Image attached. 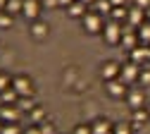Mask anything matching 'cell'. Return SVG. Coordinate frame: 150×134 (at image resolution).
<instances>
[{
  "mask_svg": "<svg viewBox=\"0 0 150 134\" xmlns=\"http://www.w3.org/2000/svg\"><path fill=\"white\" fill-rule=\"evenodd\" d=\"M81 19H83V29H86L88 34H98V31L103 29V14H98L96 10H88Z\"/></svg>",
  "mask_w": 150,
  "mask_h": 134,
  "instance_id": "6da1fadb",
  "label": "cell"
},
{
  "mask_svg": "<svg viewBox=\"0 0 150 134\" xmlns=\"http://www.w3.org/2000/svg\"><path fill=\"white\" fill-rule=\"evenodd\" d=\"M138 74H141V67H138V62H126V65H122V72H119V79L126 84V86H131L136 79H138Z\"/></svg>",
  "mask_w": 150,
  "mask_h": 134,
  "instance_id": "7a4b0ae2",
  "label": "cell"
},
{
  "mask_svg": "<svg viewBox=\"0 0 150 134\" xmlns=\"http://www.w3.org/2000/svg\"><path fill=\"white\" fill-rule=\"evenodd\" d=\"M124 36V24L122 22H115L112 19L110 24H105V41L107 43H119Z\"/></svg>",
  "mask_w": 150,
  "mask_h": 134,
  "instance_id": "3957f363",
  "label": "cell"
},
{
  "mask_svg": "<svg viewBox=\"0 0 150 134\" xmlns=\"http://www.w3.org/2000/svg\"><path fill=\"white\" fill-rule=\"evenodd\" d=\"M22 14L29 19V22H36V19H38V14H41V3H38V0H24Z\"/></svg>",
  "mask_w": 150,
  "mask_h": 134,
  "instance_id": "277c9868",
  "label": "cell"
},
{
  "mask_svg": "<svg viewBox=\"0 0 150 134\" xmlns=\"http://www.w3.org/2000/svg\"><path fill=\"white\" fill-rule=\"evenodd\" d=\"M12 86H14V91L19 93V96H31V93H33L29 77H14V79H12Z\"/></svg>",
  "mask_w": 150,
  "mask_h": 134,
  "instance_id": "5b68a950",
  "label": "cell"
},
{
  "mask_svg": "<svg viewBox=\"0 0 150 134\" xmlns=\"http://www.w3.org/2000/svg\"><path fill=\"white\" fill-rule=\"evenodd\" d=\"M143 17H145V10L143 7H138V5H134L129 10V17H126V22L134 27V29H138L141 24H143Z\"/></svg>",
  "mask_w": 150,
  "mask_h": 134,
  "instance_id": "8992f818",
  "label": "cell"
},
{
  "mask_svg": "<svg viewBox=\"0 0 150 134\" xmlns=\"http://www.w3.org/2000/svg\"><path fill=\"white\" fill-rule=\"evenodd\" d=\"M19 108H17V105H3V108H0V118H3V122H17V120H19Z\"/></svg>",
  "mask_w": 150,
  "mask_h": 134,
  "instance_id": "52a82bcc",
  "label": "cell"
},
{
  "mask_svg": "<svg viewBox=\"0 0 150 134\" xmlns=\"http://www.w3.org/2000/svg\"><path fill=\"white\" fill-rule=\"evenodd\" d=\"M131 60L134 62H143V60H150V48H148V43H138L134 50H131Z\"/></svg>",
  "mask_w": 150,
  "mask_h": 134,
  "instance_id": "ba28073f",
  "label": "cell"
},
{
  "mask_svg": "<svg viewBox=\"0 0 150 134\" xmlns=\"http://www.w3.org/2000/svg\"><path fill=\"white\" fill-rule=\"evenodd\" d=\"M119 43H122V48H124V50H129V53H131V50H134L141 41H138V34H136V31H124V36H122V41H119Z\"/></svg>",
  "mask_w": 150,
  "mask_h": 134,
  "instance_id": "9c48e42d",
  "label": "cell"
},
{
  "mask_svg": "<svg viewBox=\"0 0 150 134\" xmlns=\"http://www.w3.org/2000/svg\"><path fill=\"white\" fill-rule=\"evenodd\" d=\"M119 72H122V65H119V62H105V65H103V79H105V82L117 79Z\"/></svg>",
  "mask_w": 150,
  "mask_h": 134,
  "instance_id": "30bf717a",
  "label": "cell"
},
{
  "mask_svg": "<svg viewBox=\"0 0 150 134\" xmlns=\"http://www.w3.org/2000/svg\"><path fill=\"white\" fill-rule=\"evenodd\" d=\"M107 91H110V96L119 98V96H124V93H126V84L119 79V77H117V79H110V82H107Z\"/></svg>",
  "mask_w": 150,
  "mask_h": 134,
  "instance_id": "8fae6325",
  "label": "cell"
},
{
  "mask_svg": "<svg viewBox=\"0 0 150 134\" xmlns=\"http://www.w3.org/2000/svg\"><path fill=\"white\" fill-rule=\"evenodd\" d=\"M126 101H129V105L131 108H143V91L141 89H131L129 93H126Z\"/></svg>",
  "mask_w": 150,
  "mask_h": 134,
  "instance_id": "7c38bea8",
  "label": "cell"
},
{
  "mask_svg": "<svg viewBox=\"0 0 150 134\" xmlns=\"http://www.w3.org/2000/svg\"><path fill=\"white\" fill-rule=\"evenodd\" d=\"M91 10H96L98 14H112L115 5H112V0H96V3L91 5Z\"/></svg>",
  "mask_w": 150,
  "mask_h": 134,
  "instance_id": "4fadbf2b",
  "label": "cell"
},
{
  "mask_svg": "<svg viewBox=\"0 0 150 134\" xmlns=\"http://www.w3.org/2000/svg\"><path fill=\"white\" fill-rule=\"evenodd\" d=\"M0 98H3V103H12V105H14L17 101H19V93H17V91H14V86L10 84L5 91H0Z\"/></svg>",
  "mask_w": 150,
  "mask_h": 134,
  "instance_id": "5bb4252c",
  "label": "cell"
},
{
  "mask_svg": "<svg viewBox=\"0 0 150 134\" xmlns=\"http://www.w3.org/2000/svg\"><path fill=\"white\" fill-rule=\"evenodd\" d=\"M67 12H69L71 17H83L88 10H86V3H81V0H74V3L67 7Z\"/></svg>",
  "mask_w": 150,
  "mask_h": 134,
  "instance_id": "9a60e30c",
  "label": "cell"
},
{
  "mask_svg": "<svg viewBox=\"0 0 150 134\" xmlns=\"http://www.w3.org/2000/svg\"><path fill=\"white\" fill-rule=\"evenodd\" d=\"M91 127H93V134H112V129H115L107 120H98V122H93Z\"/></svg>",
  "mask_w": 150,
  "mask_h": 134,
  "instance_id": "2e32d148",
  "label": "cell"
},
{
  "mask_svg": "<svg viewBox=\"0 0 150 134\" xmlns=\"http://www.w3.org/2000/svg\"><path fill=\"white\" fill-rule=\"evenodd\" d=\"M31 34H33L36 38H43V36H48V24H45V22H41V19H36V22L31 24Z\"/></svg>",
  "mask_w": 150,
  "mask_h": 134,
  "instance_id": "e0dca14e",
  "label": "cell"
},
{
  "mask_svg": "<svg viewBox=\"0 0 150 134\" xmlns=\"http://www.w3.org/2000/svg\"><path fill=\"white\" fill-rule=\"evenodd\" d=\"M150 120V113L145 108H136L134 110V127H141V122H148Z\"/></svg>",
  "mask_w": 150,
  "mask_h": 134,
  "instance_id": "ac0fdd59",
  "label": "cell"
},
{
  "mask_svg": "<svg viewBox=\"0 0 150 134\" xmlns=\"http://www.w3.org/2000/svg\"><path fill=\"white\" fill-rule=\"evenodd\" d=\"M138 41L141 43H150V22H143L138 27Z\"/></svg>",
  "mask_w": 150,
  "mask_h": 134,
  "instance_id": "d6986e66",
  "label": "cell"
},
{
  "mask_svg": "<svg viewBox=\"0 0 150 134\" xmlns=\"http://www.w3.org/2000/svg\"><path fill=\"white\" fill-rule=\"evenodd\" d=\"M126 17H129V10L124 5H119V7L112 10V19H115V22H126Z\"/></svg>",
  "mask_w": 150,
  "mask_h": 134,
  "instance_id": "ffe728a7",
  "label": "cell"
},
{
  "mask_svg": "<svg viewBox=\"0 0 150 134\" xmlns=\"http://www.w3.org/2000/svg\"><path fill=\"white\" fill-rule=\"evenodd\" d=\"M22 5H24V0H7L5 12H10V14H17V12H22Z\"/></svg>",
  "mask_w": 150,
  "mask_h": 134,
  "instance_id": "44dd1931",
  "label": "cell"
},
{
  "mask_svg": "<svg viewBox=\"0 0 150 134\" xmlns=\"http://www.w3.org/2000/svg\"><path fill=\"white\" fill-rule=\"evenodd\" d=\"M17 108H19V110H33L36 105H33V101L29 98V96H19V101H17Z\"/></svg>",
  "mask_w": 150,
  "mask_h": 134,
  "instance_id": "7402d4cb",
  "label": "cell"
},
{
  "mask_svg": "<svg viewBox=\"0 0 150 134\" xmlns=\"http://www.w3.org/2000/svg\"><path fill=\"white\" fill-rule=\"evenodd\" d=\"M112 134H134V125H117Z\"/></svg>",
  "mask_w": 150,
  "mask_h": 134,
  "instance_id": "603a6c76",
  "label": "cell"
},
{
  "mask_svg": "<svg viewBox=\"0 0 150 134\" xmlns=\"http://www.w3.org/2000/svg\"><path fill=\"white\" fill-rule=\"evenodd\" d=\"M12 17H14V14L0 10V27H10V24H12Z\"/></svg>",
  "mask_w": 150,
  "mask_h": 134,
  "instance_id": "cb8c5ba5",
  "label": "cell"
},
{
  "mask_svg": "<svg viewBox=\"0 0 150 134\" xmlns=\"http://www.w3.org/2000/svg\"><path fill=\"white\" fill-rule=\"evenodd\" d=\"M138 82L143 84V86H150V70H141V74H138Z\"/></svg>",
  "mask_w": 150,
  "mask_h": 134,
  "instance_id": "d4e9b609",
  "label": "cell"
},
{
  "mask_svg": "<svg viewBox=\"0 0 150 134\" xmlns=\"http://www.w3.org/2000/svg\"><path fill=\"white\" fill-rule=\"evenodd\" d=\"M0 134H19V127H17L14 122H5V127H3Z\"/></svg>",
  "mask_w": 150,
  "mask_h": 134,
  "instance_id": "484cf974",
  "label": "cell"
},
{
  "mask_svg": "<svg viewBox=\"0 0 150 134\" xmlns=\"http://www.w3.org/2000/svg\"><path fill=\"white\" fill-rule=\"evenodd\" d=\"M31 120H33V122H41V120H43V108H33V110H31Z\"/></svg>",
  "mask_w": 150,
  "mask_h": 134,
  "instance_id": "4316f807",
  "label": "cell"
},
{
  "mask_svg": "<svg viewBox=\"0 0 150 134\" xmlns=\"http://www.w3.org/2000/svg\"><path fill=\"white\" fill-rule=\"evenodd\" d=\"M74 134H93V127L91 125H79L76 129H74Z\"/></svg>",
  "mask_w": 150,
  "mask_h": 134,
  "instance_id": "83f0119b",
  "label": "cell"
},
{
  "mask_svg": "<svg viewBox=\"0 0 150 134\" xmlns=\"http://www.w3.org/2000/svg\"><path fill=\"white\" fill-rule=\"evenodd\" d=\"M10 84H12V82H10V77H7V74H0V91H5Z\"/></svg>",
  "mask_w": 150,
  "mask_h": 134,
  "instance_id": "f1b7e54d",
  "label": "cell"
},
{
  "mask_svg": "<svg viewBox=\"0 0 150 134\" xmlns=\"http://www.w3.org/2000/svg\"><path fill=\"white\" fill-rule=\"evenodd\" d=\"M41 132H43V134H55V127L48 125V122H41Z\"/></svg>",
  "mask_w": 150,
  "mask_h": 134,
  "instance_id": "f546056e",
  "label": "cell"
},
{
  "mask_svg": "<svg viewBox=\"0 0 150 134\" xmlns=\"http://www.w3.org/2000/svg\"><path fill=\"white\" fill-rule=\"evenodd\" d=\"M134 5H138V7L148 10V7H150V0H134Z\"/></svg>",
  "mask_w": 150,
  "mask_h": 134,
  "instance_id": "4dcf8cb0",
  "label": "cell"
},
{
  "mask_svg": "<svg viewBox=\"0 0 150 134\" xmlns=\"http://www.w3.org/2000/svg\"><path fill=\"white\" fill-rule=\"evenodd\" d=\"M43 5L45 7H55V5H60V0H43Z\"/></svg>",
  "mask_w": 150,
  "mask_h": 134,
  "instance_id": "1f68e13d",
  "label": "cell"
},
{
  "mask_svg": "<svg viewBox=\"0 0 150 134\" xmlns=\"http://www.w3.org/2000/svg\"><path fill=\"white\" fill-rule=\"evenodd\" d=\"M26 134H43V132H41V127H29Z\"/></svg>",
  "mask_w": 150,
  "mask_h": 134,
  "instance_id": "d6a6232c",
  "label": "cell"
},
{
  "mask_svg": "<svg viewBox=\"0 0 150 134\" xmlns=\"http://www.w3.org/2000/svg\"><path fill=\"white\" fill-rule=\"evenodd\" d=\"M71 3H74V0H60V5H62V7H69Z\"/></svg>",
  "mask_w": 150,
  "mask_h": 134,
  "instance_id": "836d02e7",
  "label": "cell"
},
{
  "mask_svg": "<svg viewBox=\"0 0 150 134\" xmlns=\"http://www.w3.org/2000/svg\"><path fill=\"white\" fill-rule=\"evenodd\" d=\"M112 5H115V7H119V5H124V0H112Z\"/></svg>",
  "mask_w": 150,
  "mask_h": 134,
  "instance_id": "e575fe53",
  "label": "cell"
},
{
  "mask_svg": "<svg viewBox=\"0 0 150 134\" xmlns=\"http://www.w3.org/2000/svg\"><path fill=\"white\" fill-rule=\"evenodd\" d=\"M5 5H7V0H0V10H5Z\"/></svg>",
  "mask_w": 150,
  "mask_h": 134,
  "instance_id": "d590c367",
  "label": "cell"
},
{
  "mask_svg": "<svg viewBox=\"0 0 150 134\" xmlns=\"http://www.w3.org/2000/svg\"><path fill=\"white\" fill-rule=\"evenodd\" d=\"M145 19H148V22H150V7L145 10Z\"/></svg>",
  "mask_w": 150,
  "mask_h": 134,
  "instance_id": "8d00e7d4",
  "label": "cell"
},
{
  "mask_svg": "<svg viewBox=\"0 0 150 134\" xmlns=\"http://www.w3.org/2000/svg\"><path fill=\"white\" fill-rule=\"evenodd\" d=\"M81 3H86V5H93V3H96V0H81Z\"/></svg>",
  "mask_w": 150,
  "mask_h": 134,
  "instance_id": "74e56055",
  "label": "cell"
},
{
  "mask_svg": "<svg viewBox=\"0 0 150 134\" xmlns=\"http://www.w3.org/2000/svg\"><path fill=\"white\" fill-rule=\"evenodd\" d=\"M3 127H5V122H0V132H3Z\"/></svg>",
  "mask_w": 150,
  "mask_h": 134,
  "instance_id": "f35d334b",
  "label": "cell"
},
{
  "mask_svg": "<svg viewBox=\"0 0 150 134\" xmlns=\"http://www.w3.org/2000/svg\"><path fill=\"white\" fill-rule=\"evenodd\" d=\"M148 113H150V110H148Z\"/></svg>",
  "mask_w": 150,
  "mask_h": 134,
  "instance_id": "ab89813d",
  "label": "cell"
}]
</instances>
